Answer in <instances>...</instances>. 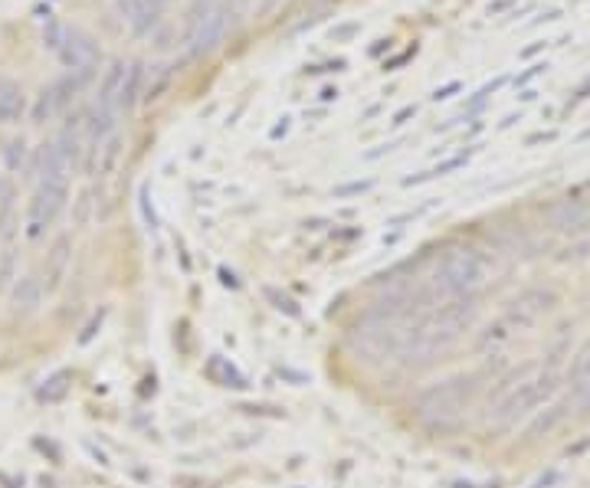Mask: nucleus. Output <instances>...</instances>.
I'll return each mask as SVG.
<instances>
[{
  "instance_id": "nucleus-1",
  "label": "nucleus",
  "mask_w": 590,
  "mask_h": 488,
  "mask_svg": "<svg viewBox=\"0 0 590 488\" xmlns=\"http://www.w3.org/2000/svg\"><path fill=\"white\" fill-rule=\"evenodd\" d=\"M476 315H479V308L472 302V295L430 305V312L413 318L407 361H427V357L453 348V344L476 325Z\"/></svg>"
},
{
  "instance_id": "nucleus-2",
  "label": "nucleus",
  "mask_w": 590,
  "mask_h": 488,
  "mask_svg": "<svg viewBox=\"0 0 590 488\" xmlns=\"http://www.w3.org/2000/svg\"><path fill=\"white\" fill-rule=\"evenodd\" d=\"M486 282V259H482L476 249L469 246H456L450 253L440 256L436 263L430 285H427V302H446V299H463L472 295L479 285Z\"/></svg>"
},
{
  "instance_id": "nucleus-3",
  "label": "nucleus",
  "mask_w": 590,
  "mask_h": 488,
  "mask_svg": "<svg viewBox=\"0 0 590 488\" xmlns=\"http://www.w3.org/2000/svg\"><path fill=\"white\" fill-rule=\"evenodd\" d=\"M472 394H476V384H472V377H446V380H436V384L423 387L417 394V403H413V410L427 426L433 430H450L459 420H463V413L469 410Z\"/></svg>"
},
{
  "instance_id": "nucleus-4",
  "label": "nucleus",
  "mask_w": 590,
  "mask_h": 488,
  "mask_svg": "<svg viewBox=\"0 0 590 488\" xmlns=\"http://www.w3.org/2000/svg\"><path fill=\"white\" fill-rule=\"evenodd\" d=\"M554 390H558V380L548 371H522L512 387L505 390L499 407H495V423L499 426H515L518 420H525V416L535 413L541 403H548L554 397Z\"/></svg>"
},
{
  "instance_id": "nucleus-5",
  "label": "nucleus",
  "mask_w": 590,
  "mask_h": 488,
  "mask_svg": "<svg viewBox=\"0 0 590 488\" xmlns=\"http://www.w3.org/2000/svg\"><path fill=\"white\" fill-rule=\"evenodd\" d=\"M69 200V184H56V181H40L33 190V200L27 207V236L30 240H40V236L50 230L59 220V213L66 210Z\"/></svg>"
},
{
  "instance_id": "nucleus-6",
  "label": "nucleus",
  "mask_w": 590,
  "mask_h": 488,
  "mask_svg": "<svg viewBox=\"0 0 590 488\" xmlns=\"http://www.w3.org/2000/svg\"><path fill=\"white\" fill-rule=\"evenodd\" d=\"M227 33V10L223 4L210 7H194L191 20H187V50L191 53H210Z\"/></svg>"
},
{
  "instance_id": "nucleus-7",
  "label": "nucleus",
  "mask_w": 590,
  "mask_h": 488,
  "mask_svg": "<svg viewBox=\"0 0 590 488\" xmlns=\"http://www.w3.org/2000/svg\"><path fill=\"white\" fill-rule=\"evenodd\" d=\"M59 63H63L69 69V76H76V79H92V73H96V66H99V46L92 37H86V33H79V30H69V37L66 43L59 46Z\"/></svg>"
},
{
  "instance_id": "nucleus-8",
  "label": "nucleus",
  "mask_w": 590,
  "mask_h": 488,
  "mask_svg": "<svg viewBox=\"0 0 590 488\" xmlns=\"http://www.w3.org/2000/svg\"><path fill=\"white\" fill-rule=\"evenodd\" d=\"M554 305H558V295H554L551 289H525L522 295H515V299L509 302L505 321L515 328H528V325H535L538 318H545Z\"/></svg>"
},
{
  "instance_id": "nucleus-9",
  "label": "nucleus",
  "mask_w": 590,
  "mask_h": 488,
  "mask_svg": "<svg viewBox=\"0 0 590 488\" xmlns=\"http://www.w3.org/2000/svg\"><path fill=\"white\" fill-rule=\"evenodd\" d=\"M118 10L135 33H151L158 27L164 4L161 0H118Z\"/></svg>"
},
{
  "instance_id": "nucleus-10",
  "label": "nucleus",
  "mask_w": 590,
  "mask_h": 488,
  "mask_svg": "<svg viewBox=\"0 0 590 488\" xmlns=\"http://www.w3.org/2000/svg\"><path fill=\"white\" fill-rule=\"evenodd\" d=\"M69 171H73V164L63 151L56 148V141L40 148V161H37V174L40 181H56V184H69Z\"/></svg>"
},
{
  "instance_id": "nucleus-11",
  "label": "nucleus",
  "mask_w": 590,
  "mask_h": 488,
  "mask_svg": "<svg viewBox=\"0 0 590 488\" xmlns=\"http://www.w3.org/2000/svg\"><path fill=\"white\" fill-rule=\"evenodd\" d=\"M125 76H128V63L125 59H115L109 66V73L102 79V89H99V99L96 105L109 112H118V102H122V89H125Z\"/></svg>"
},
{
  "instance_id": "nucleus-12",
  "label": "nucleus",
  "mask_w": 590,
  "mask_h": 488,
  "mask_svg": "<svg viewBox=\"0 0 590 488\" xmlns=\"http://www.w3.org/2000/svg\"><path fill=\"white\" fill-rule=\"evenodd\" d=\"M10 302H14L17 315H33L43 302V282L37 276H23L14 282V292H10Z\"/></svg>"
},
{
  "instance_id": "nucleus-13",
  "label": "nucleus",
  "mask_w": 590,
  "mask_h": 488,
  "mask_svg": "<svg viewBox=\"0 0 590 488\" xmlns=\"http://www.w3.org/2000/svg\"><path fill=\"white\" fill-rule=\"evenodd\" d=\"M204 374L210 384H217V387H227V390H243L246 387V377L240 374V367L230 364L227 357H207V364H204Z\"/></svg>"
},
{
  "instance_id": "nucleus-14",
  "label": "nucleus",
  "mask_w": 590,
  "mask_h": 488,
  "mask_svg": "<svg viewBox=\"0 0 590 488\" xmlns=\"http://www.w3.org/2000/svg\"><path fill=\"white\" fill-rule=\"evenodd\" d=\"M27 112V95L17 82L0 79V125H14Z\"/></svg>"
},
{
  "instance_id": "nucleus-15",
  "label": "nucleus",
  "mask_w": 590,
  "mask_h": 488,
  "mask_svg": "<svg viewBox=\"0 0 590 488\" xmlns=\"http://www.w3.org/2000/svg\"><path fill=\"white\" fill-rule=\"evenodd\" d=\"M548 220H551L554 230H581V226L587 223V207L564 200V204L548 210Z\"/></svg>"
},
{
  "instance_id": "nucleus-16",
  "label": "nucleus",
  "mask_w": 590,
  "mask_h": 488,
  "mask_svg": "<svg viewBox=\"0 0 590 488\" xmlns=\"http://www.w3.org/2000/svg\"><path fill=\"white\" fill-rule=\"evenodd\" d=\"M141 79H145V66L141 63H128V76H125V89H122V102H118V112H132L141 92Z\"/></svg>"
},
{
  "instance_id": "nucleus-17",
  "label": "nucleus",
  "mask_w": 590,
  "mask_h": 488,
  "mask_svg": "<svg viewBox=\"0 0 590 488\" xmlns=\"http://www.w3.org/2000/svg\"><path fill=\"white\" fill-rule=\"evenodd\" d=\"M66 390H69V374L59 371V374H53L50 380H46V387H40V400L56 403V400L66 397Z\"/></svg>"
},
{
  "instance_id": "nucleus-18",
  "label": "nucleus",
  "mask_w": 590,
  "mask_h": 488,
  "mask_svg": "<svg viewBox=\"0 0 590 488\" xmlns=\"http://www.w3.org/2000/svg\"><path fill=\"white\" fill-rule=\"evenodd\" d=\"M4 161H7V168L20 174L23 168H27V145H23V138L20 141H10L7 151H4Z\"/></svg>"
},
{
  "instance_id": "nucleus-19",
  "label": "nucleus",
  "mask_w": 590,
  "mask_h": 488,
  "mask_svg": "<svg viewBox=\"0 0 590 488\" xmlns=\"http://www.w3.org/2000/svg\"><path fill=\"white\" fill-rule=\"evenodd\" d=\"M66 263H69V243L59 240L56 249H53V256H50V282H53V285H56L59 276L66 272Z\"/></svg>"
},
{
  "instance_id": "nucleus-20",
  "label": "nucleus",
  "mask_w": 590,
  "mask_h": 488,
  "mask_svg": "<svg viewBox=\"0 0 590 488\" xmlns=\"http://www.w3.org/2000/svg\"><path fill=\"white\" fill-rule=\"evenodd\" d=\"M66 37H69V30L63 27V23H56V20H46L43 40H46V46H50L53 53H59V46L66 43Z\"/></svg>"
},
{
  "instance_id": "nucleus-21",
  "label": "nucleus",
  "mask_w": 590,
  "mask_h": 488,
  "mask_svg": "<svg viewBox=\"0 0 590 488\" xmlns=\"http://www.w3.org/2000/svg\"><path fill=\"white\" fill-rule=\"evenodd\" d=\"M56 112H59V109H56V102H53V92H50V89H43V92H40L37 109H33V118H37V122H46V118L56 115Z\"/></svg>"
},
{
  "instance_id": "nucleus-22",
  "label": "nucleus",
  "mask_w": 590,
  "mask_h": 488,
  "mask_svg": "<svg viewBox=\"0 0 590 488\" xmlns=\"http://www.w3.org/2000/svg\"><path fill=\"white\" fill-rule=\"evenodd\" d=\"M266 299L269 302H273L276 308H279V312H286V315H299V305H295L292 299H289V295H282V292H276V289H266Z\"/></svg>"
},
{
  "instance_id": "nucleus-23",
  "label": "nucleus",
  "mask_w": 590,
  "mask_h": 488,
  "mask_svg": "<svg viewBox=\"0 0 590 488\" xmlns=\"http://www.w3.org/2000/svg\"><path fill=\"white\" fill-rule=\"evenodd\" d=\"M548 73V63H535V66H528L522 76H515V89L518 86H528L531 79H538V76H545Z\"/></svg>"
},
{
  "instance_id": "nucleus-24",
  "label": "nucleus",
  "mask_w": 590,
  "mask_h": 488,
  "mask_svg": "<svg viewBox=\"0 0 590 488\" xmlns=\"http://www.w3.org/2000/svg\"><path fill=\"white\" fill-rule=\"evenodd\" d=\"M459 89H463V86H459V82H450V86H443V89H436V92L430 95V99H433V102H443V99H450V95H453V92H459Z\"/></svg>"
},
{
  "instance_id": "nucleus-25",
  "label": "nucleus",
  "mask_w": 590,
  "mask_h": 488,
  "mask_svg": "<svg viewBox=\"0 0 590 488\" xmlns=\"http://www.w3.org/2000/svg\"><path fill=\"white\" fill-rule=\"evenodd\" d=\"M14 200V187H10V181L4 174H0V204H10Z\"/></svg>"
},
{
  "instance_id": "nucleus-26",
  "label": "nucleus",
  "mask_w": 590,
  "mask_h": 488,
  "mask_svg": "<svg viewBox=\"0 0 590 488\" xmlns=\"http://www.w3.org/2000/svg\"><path fill=\"white\" fill-rule=\"evenodd\" d=\"M371 187V181H364V184H348V187H338L335 194L338 197H345V194H361V190H368Z\"/></svg>"
},
{
  "instance_id": "nucleus-27",
  "label": "nucleus",
  "mask_w": 590,
  "mask_h": 488,
  "mask_svg": "<svg viewBox=\"0 0 590 488\" xmlns=\"http://www.w3.org/2000/svg\"><path fill=\"white\" fill-rule=\"evenodd\" d=\"M413 115H417V105H407V109H400V112L394 115V122H391V125H404L407 118H413Z\"/></svg>"
},
{
  "instance_id": "nucleus-28",
  "label": "nucleus",
  "mask_w": 590,
  "mask_h": 488,
  "mask_svg": "<svg viewBox=\"0 0 590 488\" xmlns=\"http://www.w3.org/2000/svg\"><path fill=\"white\" fill-rule=\"evenodd\" d=\"M568 256H571V259H581V256H590V243H584V246H577V249H568Z\"/></svg>"
},
{
  "instance_id": "nucleus-29",
  "label": "nucleus",
  "mask_w": 590,
  "mask_h": 488,
  "mask_svg": "<svg viewBox=\"0 0 590 488\" xmlns=\"http://www.w3.org/2000/svg\"><path fill=\"white\" fill-rule=\"evenodd\" d=\"M554 479H558V475H554V472H548V475H545V479H538V482H535V485H531V488H548V485H551Z\"/></svg>"
},
{
  "instance_id": "nucleus-30",
  "label": "nucleus",
  "mask_w": 590,
  "mask_h": 488,
  "mask_svg": "<svg viewBox=\"0 0 590 488\" xmlns=\"http://www.w3.org/2000/svg\"><path fill=\"white\" fill-rule=\"evenodd\" d=\"M286 132H289V118H282V125H279V128H273V138H282Z\"/></svg>"
},
{
  "instance_id": "nucleus-31",
  "label": "nucleus",
  "mask_w": 590,
  "mask_h": 488,
  "mask_svg": "<svg viewBox=\"0 0 590 488\" xmlns=\"http://www.w3.org/2000/svg\"><path fill=\"white\" fill-rule=\"evenodd\" d=\"M541 46H545V43H535V46H528V50H522V59H528V56H535V53L541 50Z\"/></svg>"
},
{
  "instance_id": "nucleus-32",
  "label": "nucleus",
  "mask_w": 590,
  "mask_h": 488,
  "mask_svg": "<svg viewBox=\"0 0 590 488\" xmlns=\"http://www.w3.org/2000/svg\"><path fill=\"white\" fill-rule=\"evenodd\" d=\"M515 122H522V115H509V118H505V122H502L499 128H512Z\"/></svg>"
},
{
  "instance_id": "nucleus-33",
  "label": "nucleus",
  "mask_w": 590,
  "mask_h": 488,
  "mask_svg": "<svg viewBox=\"0 0 590 488\" xmlns=\"http://www.w3.org/2000/svg\"><path fill=\"white\" fill-rule=\"evenodd\" d=\"M322 99H325V102H328V99H338V89H325Z\"/></svg>"
},
{
  "instance_id": "nucleus-34",
  "label": "nucleus",
  "mask_w": 590,
  "mask_h": 488,
  "mask_svg": "<svg viewBox=\"0 0 590 488\" xmlns=\"http://www.w3.org/2000/svg\"><path fill=\"white\" fill-rule=\"evenodd\" d=\"M535 95H538L535 89H525V92H522V102H531V99H535Z\"/></svg>"
},
{
  "instance_id": "nucleus-35",
  "label": "nucleus",
  "mask_w": 590,
  "mask_h": 488,
  "mask_svg": "<svg viewBox=\"0 0 590 488\" xmlns=\"http://www.w3.org/2000/svg\"><path fill=\"white\" fill-rule=\"evenodd\" d=\"M210 4H220V0H194V7H210Z\"/></svg>"
},
{
  "instance_id": "nucleus-36",
  "label": "nucleus",
  "mask_w": 590,
  "mask_h": 488,
  "mask_svg": "<svg viewBox=\"0 0 590 488\" xmlns=\"http://www.w3.org/2000/svg\"><path fill=\"white\" fill-rule=\"evenodd\" d=\"M584 138H590V128H587V132H584Z\"/></svg>"
},
{
  "instance_id": "nucleus-37",
  "label": "nucleus",
  "mask_w": 590,
  "mask_h": 488,
  "mask_svg": "<svg viewBox=\"0 0 590 488\" xmlns=\"http://www.w3.org/2000/svg\"><path fill=\"white\" fill-rule=\"evenodd\" d=\"M161 4H168V0H161Z\"/></svg>"
},
{
  "instance_id": "nucleus-38",
  "label": "nucleus",
  "mask_w": 590,
  "mask_h": 488,
  "mask_svg": "<svg viewBox=\"0 0 590 488\" xmlns=\"http://www.w3.org/2000/svg\"><path fill=\"white\" fill-rule=\"evenodd\" d=\"M236 4H243V0H236Z\"/></svg>"
}]
</instances>
